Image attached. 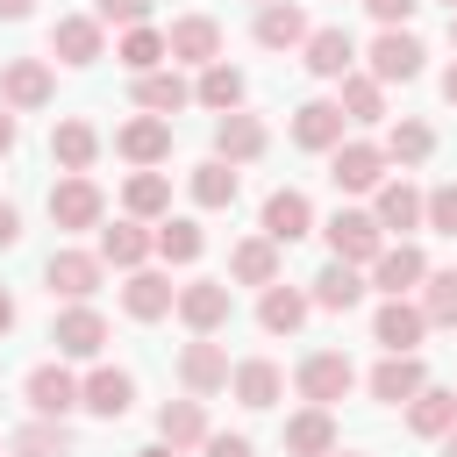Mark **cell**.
Here are the masks:
<instances>
[{
	"label": "cell",
	"mask_w": 457,
	"mask_h": 457,
	"mask_svg": "<svg viewBox=\"0 0 457 457\" xmlns=\"http://www.w3.org/2000/svg\"><path fill=\"white\" fill-rule=\"evenodd\" d=\"M321 236H328V257L336 264H357V271H371L378 250H386V228L371 221V207H336L321 221Z\"/></svg>",
	"instance_id": "1"
},
{
	"label": "cell",
	"mask_w": 457,
	"mask_h": 457,
	"mask_svg": "<svg viewBox=\"0 0 457 457\" xmlns=\"http://www.w3.org/2000/svg\"><path fill=\"white\" fill-rule=\"evenodd\" d=\"M386 143H371V136H343L336 150H328V179H336V193H378L386 186Z\"/></svg>",
	"instance_id": "2"
},
{
	"label": "cell",
	"mask_w": 457,
	"mask_h": 457,
	"mask_svg": "<svg viewBox=\"0 0 457 457\" xmlns=\"http://www.w3.org/2000/svg\"><path fill=\"white\" fill-rule=\"evenodd\" d=\"M171 314L186 321V336H221L228 314H236V286H228V278H186Z\"/></svg>",
	"instance_id": "3"
},
{
	"label": "cell",
	"mask_w": 457,
	"mask_h": 457,
	"mask_svg": "<svg viewBox=\"0 0 457 457\" xmlns=\"http://www.w3.org/2000/svg\"><path fill=\"white\" fill-rule=\"evenodd\" d=\"M350 386H357V364H350L343 350H307V357L293 364V393H300L307 407H336Z\"/></svg>",
	"instance_id": "4"
},
{
	"label": "cell",
	"mask_w": 457,
	"mask_h": 457,
	"mask_svg": "<svg viewBox=\"0 0 457 457\" xmlns=\"http://www.w3.org/2000/svg\"><path fill=\"white\" fill-rule=\"evenodd\" d=\"M421 57H428V43L414 29H378L371 50H364V71L378 86H407V79H421Z\"/></svg>",
	"instance_id": "5"
},
{
	"label": "cell",
	"mask_w": 457,
	"mask_h": 457,
	"mask_svg": "<svg viewBox=\"0 0 457 457\" xmlns=\"http://www.w3.org/2000/svg\"><path fill=\"white\" fill-rule=\"evenodd\" d=\"M50 343H57V357L71 364H100V350H107V314L93 307V300H79V307H57V321H50Z\"/></svg>",
	"instance_id": "6"
},
{
	"label": "cell",
	"mask_w": 457,
	"mask_h": 457,
	"mask_svg": "<svg viewBox=\"0 0 457 457\" xmlns=\"http://www.w3.org/2000/svg\"><path fill=\"white\" fill-rule=\"evenodd\" d=\"M21 400H29L36 421H64V414H79V371L64 357H50V364H36L21 378Z\"/></svg>",
	"instance_id": "7"
},
{
	"label": "cell",
	"mask_w": 457,
	"mask_h": 457,
	"mask_svg": "<svg viewBox=\"0 0 457 457\" xmlns=\"http://www.w3.org/2000/svg\"><path fill=\"white\" fill-rule=\"evenodd\" d=\"M50 221H57V228H71V236L107 221V193L93 186V171H64V179L50 186Z\"/></svg>",
	"instance_id": "8"
},
{
	"label": "cell",
	"mask_w": 457,
	"mask_h": 457,
	"mask_svg": "<svg viewBox=\"0 0 457 457\" xmlns=\"http://www.w3.org/2000/svg\"><path fill=\"white\" fill-rule=\"evenodd\" d=\"M100 278H107L100 250H50V264H43V286H50V300H64V307L93 300V293H100Z\"/></svg>",
	"instance_id": "9"
},
{
	"label": "cell",
	"mask_w": 457,
	"mask_h": 457,
	"mask_svg": "<svg viewBox=\"0 0 457 457\" xmlns=\"http://www.w3.org/2000/svg\"><path fill=\"white\" fill-rule=\"evenodd\" d=\"M171 371H179V386H186L193 400H214V393H228V371H236V364H228V350H221L214 336H193V343H179V364H171Z\"/></svg>",
	"instance_id": "10"
},
{
	"label": "cell",
	"mask_w": 457,
	"mask_h": 457,
	"mask_svg": "<svg viewBox=\"0 0 457 457\" xmlns=\"http://www.w3.org/2000/svg\"><path fill=\"white\" fill-rule=\"evenodd\" d=\"M50 100H57V71H50L43 57H7V64H0V107L36 114V107H50Z\"/></svg>",
	"instance_id": "11"
},
{
	"label": "cell",
	"mask_w": 457,
	"mask_h": 457,
	"mask_svg": "<svg viewBox=\"0 0 457 457\" xmlns=\"http://www.w3.org/2000/svg\"><path fill=\"white\" fill-rule=\"evenodd\" d=\"M114 157L136 164V171L171 164V121H164V114H129V121L114 129Z\"/></svg>",
	"instance_id": "12"
},
{
	"label": "cell",
	"mask_w": 457,
	"mask_h": 457,
	"mask_svg": "<svg viewBox=\"0 0 457 457\" xmlns=\"http://www.w3.org/2000/svg\"><path fill=\"white\" fill-rule=\"evenodd\" d=\"M371 221L386 228V236H414V228H428V193L414 186V179H386L378 193H371Z\"/></svg>",
	"instance_id": "13"
},
{
	"label": "cell",
	"mask_w": 457,
	"mask_h": 457,
	"mask_svg": "<svg viewBox=\"0 0 457 457\" xmlns=\"http://www.w3.org/2000/svg\"><path fill=\"white\" fill-rule=\"evenodd\" d=\"M357 57H364V50H357V36H350L343 21H321V29L300 43V64H307L314 79H336V86L357 71Z\"/></svg>",
	"instance_id": "14"
},
{
	"label": "cell",
	"mask_w": 457,
	"mask_h": 457,
	"mask_svg": "<svg viewBox=\"0 0 457 457\" xmlns=\"http://www.w3.org/2000/svg\"><path fill=\"white\" fill-rule=\"evenodd\" d=\"M421 336H428V314H421L414 300H378L371 343H378L386 357H421Z\"/></svg>",
	"instance_id": "15"
},
{
	"label": "cell",
	"mask_w": 457,
	"mask_h": 457,
	"mask_svg": "<svg viewBox=\"0 0 457 457\" xmlns=\"http://www.w3.org/2000/svg\"><path fill=\"white\" fill-rule=\"evenodd\" d=\"M50 57L71 64V71H86V64L107 57V29H100L93 14H57V21H50Z\"/></svg>",
	"instance_id": "16"
},
{
	"label": "cell",
	"mask_w": 457,
	"mask_h": 457,
	"mask_svg": "<svg viewBox=\"0 0 457 457\" xmlns=\"http://www.w3.org/2000/svg\"><path fill=\"white\" fill-rule=\"evenodd\" d=\"M257 236H271L278 250H286V243H300V236H314V200H307L300 186H278V193H264Z\"/></svg>",
	"instance_id": "17"
},
{
	"label": "cell",
	"mask_w": 457,
	"mask_h": 457,
	"mask_svg": "<svg viewBox=\"0 0 457 457\" xmlns=\"http://www.w3.org/2000/svg\"><path fill=\"white\" fill-rule=\"evenodd\" d=\"M79 407L100 414V421H121V414L136 407V371H121V364H93V371L79 378Z\"/></svg>",
	"instance_id": "18"
},
{
	"label": "cell",
	"mask_w": 457,
	"mask_h": 457,
	"mask_svg": "<svg viewBox=\"0 0 457 457\" xmlns=\"http://www.w3.org/2000/svg\"><path fill=\"white\" fill-rule=\"evenodd\" d=\"M250 36H257V50H286V57H300V43L314 36V21H307L300 0H271V7H257Z\"/></svg>",
	"instance_id": "19"
},
{
	"label": "cell",
	"mask_w": 457,
	"mask_h": 457,
	"mask_svg": "<svg viewBox=\"0 0 457 457\" xmlns=\"http://www.w3.org/2000/svg\"><path fill=\"white\" fill-rule=\"evenodd\" d=\"M164 43H171V64H193V71L221 64V21L214 14H179L164 29Z\"/></svg>",
	"instance_id": "20"
},
{
	"label": "cell",
	"mask_w": 457,
	"mask_h": 457,
	"mask_svg": "<svg viewBox=\"0 0 457 457\" xmlns=\"http://www.w3.org/2000/svg\"><path fill=\"white\" fill-rule=\"evenodd\" d=\"M343 107L336 100H300L293 107V121H286V136H293V150H314V157H328L336 143H343Z\"/></svg>",
	"instance_id": "21"
},
{
	"label": "cell",
	"mask_w": 457,
	"mask_h": 457,
	"mask_svg": "<svg viewBox=\"0 0 457 457\" xmlns=\"http://www.w3.org/2000/svg\"><path fill=\"white\" fill-rule=\"evenodd\" d=\"M421 278H428L421 243H386V250H378V264H371V286H378L386 300H414V293H421Z\"/></svg>",
	"instance_id": "22"
},
{
	"label": "cell",
	"mask_w": 457,
	"mask_h": 457,
	"mask_svg": "<svg viewBox=\"0 0 457 457\" xmlns=\"http://www.w3.org/2000/svg\"><path fill=\"white\" fill-rule=\"evenodd\" d=\"M179 307V286H171V271H121V314L129 321H164Z\"/></svg>",
	"instance_id": "23"
},
{
	"label": "cell",
	"mask_w": 457,
	"mask_h": 457,
	"mask_svg": "<svg viewBox=\"0 0 457 457\" xmlns=\"http://www.w3.org/2000/svg\"><path fill=\"white\" fill-rule=\"evenodd\" d=\"M264 150H271V136H264L257 114H243V107H236V114H214V157H221V164L243 171V164H257Z\"/></svg>",
	"instance_id": "24"
},
{
	"label": "cell",
	"mask_w": 457,
	"mask_h": 457,
	"mask_svg": "<svg viewBox=\"0 0 457 457\" xmlns=\"http://www.w3.org/2000/svg\"><path fill=\"white\" fill-rule=\"evenodd\" d=\"M150 257H157V228H150V221H129V214H121L114 228L100 221V264H114V271H143Z\"/></svg>",
	"instance_id": "25"
},
{
	"label": "cell",
	"mask_w": 457,
	"mask_h": 457,
	"mask_svg": "<svg viewBox=\"0 0 457 457\" xmlns=\"http://www.w3.org/2000/svg\"><path fill=\"white\" fill-rule=\"evenodd\" d=\"M421 386H428V364H421V357H378V364L364 371V393H371L378 407H407Z\"/></svg>",
	"instance_id": "26"
},
{
	"label": "cell",
	"mask_w": 457,
	"mask_h": 457,
	"mask_svg": "<svg viewBox=\"0 0 457 457\" xmlns=\"http://www.w3.org/2000/svg\"><path fill=\"white\" fill-rule=\"evenodd\" d=\"M307 314H314L307 286H286V278H278V286H264V293H257V328H264V336H300V328H307Z\"/></svg>",
	"instance_id": "27"
},
{
	"label": "cell",
	"mask_w": 457,
	"mask_h": 457,
	"mask_svg": "<svg viewBox=\"0 0 457 457\" xmlns=\"http://www.w3.org/2000/svg\"><path fill=\"white\" fill-rule=\"evenodd\" d=\"M50 164H57V171H93V164H100V129H93L86 114H64V121L50 129Z\"/></svg>",
	"instance_id": "28"
},
{
	"label": "cell",
	"mask_w": 457,
	"mask_h": 457,
	"mask_svg": "<svg viewBox=\"0 0 457 457\" xmlns=\"http://www.w3.org/2000/svg\"><path fill=\"white\" fill-rule=\"evenodd\" d=\"M364 286H371V278H364L357 264H336V257H328V264L307 278V300H314L321 314H350V307L364 300Z\"/></svg>",
	"instance_id": "29"
},
{
	"label": "cell",
	"mask_w": 457,
	"mask_h": 457,
	"mask_svg": "<svg viewBox=\"0 0 457 457\" xmlns=\"http://www.w3.org/2000/svg\"><path fill=\"white\" fill-rule=\"evenodd\" d=\"M228 393L243 400V407H278L286 400V371L271 364V357H236V371H228Z\"/></svg>",
	"instance_id": "30"
},
{
	"label": "cell",
	"mask_w": 457,
	"mask_h": 457,
	"mask_svg": "<svg viewBox=\"0 0 457 457\" xmlns=\"http://www.w3.org/2000/svg\"><path fill=\"white\" fill-rule=\"evenodd\" d=\"M450 428H457V386H421V393L407 400V436L443 443Z\"/></svg>",
	"instance_id": "31"
},
{
	"label": "cell",
	"mask_w": 457,
	"mask_h": 457,
	"mask_svg": "<svg viewBox=\"0 0 457 457\" xmlns=\"http://www.w3.org/2000/svg\"><path fill=\"white\" fill-rule=\"evenodd\" d=\"M207 436H214V428H207V407H200L193 393H186V400H164V407H157V443H171L179 457H186V450H200Z\"/></svg>",
	"instance_id": "32"
},
{
	"label": "cell",
	"mask_w": 457,
	"mask_h": 457,
	"mask_svg": "<svg viewBox=\"0 0 457 457\" xmlns=\"http://www.w3.org/2000/svg\"><path fill=\"white\" fill-rule=\"evenodd\" d=\"M114 64H121L129 79H143V71H164V64H171V43H164V29H150V21H143V29H121V36H114Z\"/></svg>",
	"instance_id": "33"
},
{
	"label": "cell",
	"mask_w": 457,
	"mask_h": 457,
	"mask_svg": "<svg viewBox=\"0 0 457 457\" xmlns=\"http://www.w3.org/2000/svg\"><path fill=\"white\" fill-rule=\"evenodd\" d=\"M129 93H136V107H143V114H164V121H171L179 107H193V79H179V64H164V71H143Z\"/></svg>",
	"instance_id": "34"
},
{
	"label": "cell",
	"mask_w": 457,
	"mask_h": 457,
	"mask_svg": "<svg viewBox=\"0 0 457 457\" xmlns=\"http://www.w3.org/2000/svg\"><path fill=\"white\" fill-rule=\"evenodd\" d=\"M186 193H193V207H236V193H243V171L236 164H221V157H200L193 171H186Z\"/></svg>",
	"instance_id": "35"
},
{
	"label": "cell",
	"mask_w": 457,
	"mask_h": 457,
	"mask_svg": "<svg viewBox=\"0 0 457 457\" xmlns=\"http://www.w3.org/2000/svg\"><path fill=\"white\" fill-rule=\"evenodd\" d=\"M328 450H343L336 414H328V407H300V414L286 421V457H328Z\"/></svg>",
	"instance_id": "36"
},
{
	"label": "cell",
	"mask_w": 457,
	"mask_h": 457,
	"mask_svg": "<svg viewBox=\"0 0 457 457\" xmlns=\"http://www.w3.org/2000/svg\"><path fill=\"white\" fill-rule=\"evenodd\" d=\"M228 278H236V286H257V293L278 286V243H271V236H243V243L228 250Z\"/></svg>",
	"instance_id": "37"
},
{
	"label": "cell",
	"mask_w": 457,
	"mask_h": 457,
	"mask_svg": "<svg viewBox=\"0 0 457 457\" xmlns=\"http://www.w3.org/2000/svg\"><path fill=\"white\" fill-rule=\"evenodd\" d=\"M243 93H250V86H243V71H236L228 57H221V64H207V71L193 79V107H207V114H236V107H243Z\"/></svg>",
	"instance_id": "38"
},
{
	"label": "cell",
	"mask_w": 457,
	"mask_h": 457,
	"mask_svg": "<svg viewBox=\"0 0 457 457\" xmlns=\"http://www.w3.org/2000/svg\"><path fill=\"white\" fill-rule=\"evenodd\" d=\"M121 214H129V221H164V214H171V179H164V171H129Z\"/></svg>",
	"instance_id": "39"
},
{
	"label": "cell",
	"mask_w": 457,
	"mask_h": 457,
	"mask_svg": "<svg viewBox=\"0 0 457 457\" xmlns=\"http://www.w3.org/2000/svg\"><path fill=\"white\" fill-rule=\"evenodd\" d=\"M336 107H343V121L371 129V121H386V86H378L371 71H350V79H343V93H336Z\"/></svg>",
	"instance_id": "40"
},
{
	"label": "cell",
	"mask_w": 457,
	"mask_h": 457,
	"mask_svg": "<svg viewBox=\"0 0 457 457\" xmlns=\"http://www.w3.org/2000/svg\"><path fill=\"white\" fill-rule=\"evenodd\" d=\"M428 157H436V129L414 121V114H400V121L386 129V164H407V171H414V164H428Z\"/></svg>",
	"instance_id": "41"
},
{
	"label": "cell",
	"mask_w": 457,
	"mask_h": 457,
	"mask_svg": "<svg viewBox=\"0 0 457 457\" xmlns=\"http://www.w3.org/2000/svg\"><path fill=\"white\" fill-rule=\"evenodd\" d=\"M200 250H207V228L193 214H164L157 221V257L164 264H200Z\"/></svg>",
	"instance_id": "42"
},
{
	"label": "cell",
	"mask_w": 457,
	"mask_h": 457,
	"mask_svg": "<svg viewBox=\"0 0 457 457\" xmlns=\"http://www.w3.org/2000/svg\"><path fill=\"white\" fill-rule=\"evenodd\" d=\"M7 457H71V428L64 421H21L14 436H7Z\"/></svg>",
	"instance_id": "43"
},
{
	"label": "cell",
	"mask_w": 457,
	"mask_h": 457,
	"mask_svg": "<svg viewBox=\"0 0 457 457\" xmlns=\"http://www.w3.org/2000/svg\"><path fill=\"white\" fill-rule=\"evenodd\" d=\"M414 307L428 314V328H457V271H428L421 293H414Z\"/></svg>",
	"instance_id": "44"
},
{
	"label": "cell",
	"mask_w": 457,
	"mask_h": 457,
	"mask_svg": "<svg viewBox=\"0 0 457 457\" xmlns=\"http://www.w3.org/2000/svg\"><path fill=\"white\" fill-rule=\"evenodd\" d=\"M157 0H93V21L100 29H143Z\"/></svg>",
	"instance_id": "45"
},
{
	"label": "cell",
	"mask_w": 457,
	"mask_h": 457,
	"mask_svg": "<svg viewBox=\"0 0 457 457\" xmlns=\"http://www.w3.org/2000/svg\"><path fill=\"white\" fill-rule=\"evenodd\" d=\"M428 228L457 236V186H428Z\"/></svg>",
	"instance_id": "46"
},
{
	"label": "cell",
	"mask_w": 457,
	"mask_h": 457,
	"mask_svg": "<svg viewBox=\"0 0 457 457\" xmlns=\"http://www.w3.org/2000/svg\"><path fill=\"white\" fill-rule=\"evenodd\" d=\"M200 457H257V443H250V436H236V428H214V436L200 443Z\"/></svg>",
	"instance_id": "47"
},
{
	"label": "cell",
	"mask_w": 457,
	"mask_h": 457,
	"mask_svg": "<svg viewBox=\"0 0 457 457\" xmlns=\"http://www.w3.org/2000/svg\"><path fill=\"white\" fill-rule=\"evenodd\" d=\"M364 7H371V21H378V29H407L421 0H364Z\"/></svg>",
	"instance_id": "48"
},
{
	"label": "cell",
	"mask_w": 457,
	"mask_h": 457,
	"mask_svg": "<svg viewBox=\"0 0 457 457\" xmlns=\"http://www.w3.org/2000/svg\"><path fill=\"white\" fill-rule=\"evenodd\" d=\"M14 243H21V207L0 200V250H14Z\"/></svg>",
	"instance_id": "49"
},
{
	"label": "cell",
	"mask_w": 457,
	"mask_h": 457,
	"mask_svg": "<svg viewBox=\"0 0 457 457\" xmlns=\"http://www.w3.org/2000/svg\"><path fill=\"white\" fill-rule=\"evenodd\" d=\"M14 143H21V114H14V107H0V157H7Z\"/></svg>",
	"instance_id": "50"
},
{
	"label": "cell",
	"mask_w": 457,
	"mask_h": 457,
	"mask_svg": "<svg viewBox=\"0 0 457 457\" xmlns=\"http://www.w3.org/2000/svg\"><path fill=\"white\" fill-rule=\"evenodd\" d=\"M14 321H21V307H14V293H7V286H0V336H7V328H14Z\"/></svg>",
	"instance_id": "51"
},
{
	"label": "cell",
	"mask_w": 457,
	"mask_h": 457,
	"mask_svg": "<svg viewBox=\"0 0 457 457\" xmlns=\"http://www.w3.org/2000/svg\"><path fill=\"white\" fill-rule=\"evenodd\" d=\"M36 14V0H0V21H29Z\"/></svg>",
	"instance_id": "52"
},
{
	"label": "cell",
	"mask_w": 457,
	"mask_h": 457,
	"mask_svg": "<svg viewBox=\"0 0 457 457\" xmlns=\"http://www.w3.org/2000/svg\"><path fill=\"white\" fill-rule=\"evenodd\" d=\"M443 100L457 107V57H450V71H443Z\"/></svg>",
	"instance_id": "53"
},
{
	"label": "cell",
	"mask_w": 457,
	"mask_h": 457,
	"mask_svg": "<svg viewBox=\"0 0 457 457\" xmlns=\"http://www.w3.org/2000/svg\"><path fill=\"white\" fill-rule=\"evenodd\" d=\"M136 457H179V450H171V443H143Z\"/></svg>",
	"instance_id": "54"
},
{
	"label": "cell",
	"mask_w": 457,
	"mask_h": 457,
	"mask_svg": "<svg viewBox=\"0 0 457 457\" xmlns=\"http://www.w3.org/2000/svg\"><path fill=\"white\" fill-rule=\"evenodd\" d=\"M443 457H457V428H450V436H443Z\"/></svg>",
	"instance_id": "55"
},
{
	"label": "cell",
	"mask_w": 457,
	"mask_h": 457,
	"mask_svg": "<svg viewBox=\"0 0 457 457\" xmlns=\"http://www.w3.org/2000/svg\"><path fill=\"white\" fill-rule=\"evenodd\" d=\"M328 457H364V450H328Z\"/></svg>",
	"instance_id": "56"
},
{
	"label": "cell",
	"mask_w": 457,
	"mask_h": 457,
	"mask_svg": "<svg viewBox=\"0 0 457 457\" xmlns=\"http://www.w3.org/2000/svg\"><path fill=\"white\" fill-rule=\"evenodd\" d=\"M450 50H457V14H450Z\"/></svg>",
	"instance_id": "57"
},
{
	"label": "cell",
	"mask_w": 457,
	"mask_h": 457,
	"mask_svg": "<svg viewBox=\"0 0 457 457\" xmlns=\"http://www.w3.org/2000/svg\"><path fill=\"white\" fill-rule=\"evenodd\" d=\"M443 7H450V14H457V0H443Z\"/></svg>",
	"instance_id": "58"
},
{
	"label": "cell",
	"mask_w": 457,
	"mask_h": 457,
	"mask_svg": "<svg viewBox=\"0 0 457 457\" xmlns=\"http://www.w3.org/2000/svg\"><path fill=\"white\" fill-rule=\"evenodd\" d=\"M257 7H271V0H257Z\"/></svg>",
	"instance_id": "59"
},
{
	"label": "cell",
	"mask_w": 457,
	"mask_h": 457,
	"mask_svg": "<svg viewBox=\"0 0 457 457\" xmlns=\"http://www.w3.org/2000/svg\"><path fill=\"white\" fill-rule=\"evenodd\" d=\"M0 450H7V436H0Z\"/></svg>",
	"instance_id": "60"
}]
</instances>
